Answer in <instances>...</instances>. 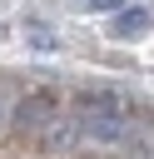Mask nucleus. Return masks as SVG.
I'll list each match as a JSON object with an SVG mask.
<instances>
[{
    "label": "nucleus",
    "instance_id": "nucleus-1",
    "mask_svg": "<svg viewBox=\"0 0 154 159\" xmlns=\"http://www.w3.org/2000/svg\"><path fill=\"white\" fill-rule=\"evenodd\" d=\"M129 129H134V124L114 109V99H99V104H89V109L79 114V144H94V149H114V144H124Z\"/></svg>",
    "mask_w": 154,
    "mask_h": 159
},
{
    "label": "nucleus",
    "instance_id": "nucleus-2",
    "mask_svg": "<svg viewBox=\"0 0 154 159\" xmlns=\"http://www.w3.org/2000/svg\"><path fill=\"white\" fill-rule=\"evenodd\" d=\"M55 114H60V109H55V99H50V94H25L20 104H10L15 134H25V139H40V134H45V124H50Z\"/></svg>",
    "mask_w": 154,
    "mask_h": 159
},
{
    "label": "nucleus",
    "instance_id": "nucleus-3",
    "mask_svg": "<svg viewBox=\"0 0 154 159\" xmlns=\"http://www.w3.org/2000/svg\"><path fill=\"white\" fill-rule=\"evenodd\" d=\"M40 139H45L50 149H75V144H79V114H55Z\"/></svg>",
    "mask_w": 154,
    "mask_h": 159
},
{
    "label": "nucleus",
    "instance_id": "nucleus-4",
    "mask_svg": "<svg viewBox=\"0 0 154 159\" xmlns=\"http://www.w3.org/2000/svg\"><path fill=\"white\" fill-rule=\"evenodd\" d=\"M144 25H149V10H139V5H134V10H119V15H114V35H119V40H134V35L144 30Z\"/></svg>",
    "mask_w": 154,
    "mask_h": 159
},
{
    "label": "nucleus",
    "instance_id": "nucleus-5",
    "mask_svg": "<svg viewBox=\"0 0 154 159\" xmlns=\"http://www.w3.org/2000/svg\"><path fill=\"white\" fill-rule=\"evenodd\" d=\"M30 45H40V50H55V35H45V25H30Z\"/></svg>",
    "mask_w": 154,
    "mask_h": 159
},
{
    "label": "nucleus",
    "instance_id": "nucleus-6",
    "mask_svg": "<svg viewBox=\"0 0 154 159\" xmlns=\"http://www.w3.org/2000/svg\"><path fill=\"white\" fill-rule=\"evenodd\" d=\"M84 5H89V10H119L124 0H84Z\"/></svg>",
    "mask_w": 154,
    "mask_h": 159
}]
</instances>
